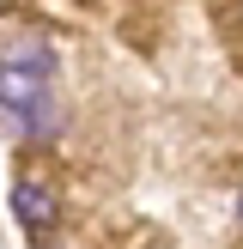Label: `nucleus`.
<instances>
[{"instance_id":"nucleus-2","label":"nucleus","mask_w":243,"mask_h":249,"mask_svg":"<svg viewBox=\"0 0 243 249\" xmlns=\"http://www.w3.org/2000/svg\"><path fill=\"white\" fill-rule=\"evenodd\" d=\"M18 134L24 140H55L61 134V109H55V97H43V104H31V109H18Z\"/></svg>"},{"instance_id":"nucleus-4","label":"nucleus","mask_w":243,"mask_h":249,"mask_svg":"<svg viewBox=\"0 0 243 249\" xmlns=\"http://www.w3.org/2000/svg\"><path fill=\"white\" fill-rule=\"evenodd\" d=\"M237 213H243V195H237Z\"/></svg>"},{"instance_id":"nucleus-1","label":"nucleus","mask_w":243,"mask_h":249,"mask_svg":"<svg viewBox=\"0 0 243 249\" xmlns=\"http://www.w3.org/2000/svg\"><path fill=\"white\" fill-rule=\"evenodd\" d=\"M12 213H18V225L31 231V237H49V231L61 225V201L43 182H18V189H12Z\"/></svg>"},{"instance_id":"nucleus-3","label":"nucleus","mask_w":243,"mask_h":249,"mask_svg":"<svg viewBox=\"0 0 243 249\" xmlns=\"http://www.w3.org/2000/svg\"><path fill=\"white\" fill-rule=\"evenodd\" d=\"M231 18H237V24H243V0H237V12H231Z\"/></svg>"}]
</instances>
